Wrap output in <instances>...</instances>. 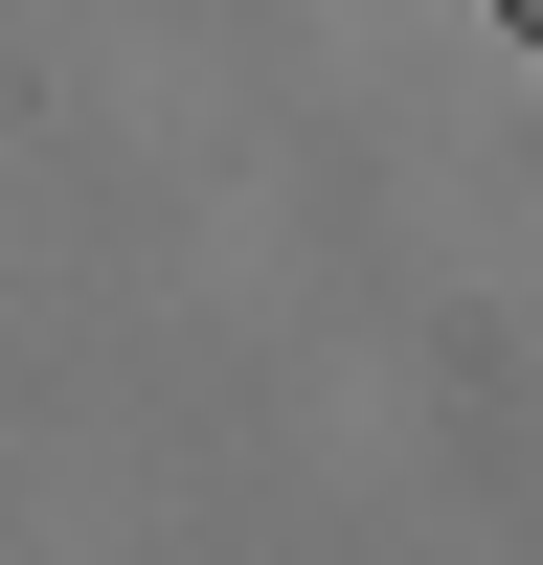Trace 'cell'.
<instances>
[{
  "label": "cell",
  "instance_id": "1",
  "mask_svg": "<svg viewBox=\"0 0 543 565\" xmlns=\"http://www.w3.org/2000/svg\"><path fill=\"white\" fill-rule=\"evenodd\" d=\"M498 23H543V0H498Z\"/></svg>",
  "mask_w": 543,
  "mask_h": 565
}]
</instances>
